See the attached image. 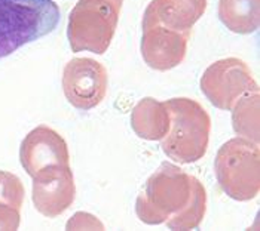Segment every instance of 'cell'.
<instances>
[{"mask_svg":"<svg viewBox=\"0 0 260 231\" xmlns=\"http://www.w3.org/2000/svg\"><path fill=\"white\" fill-rule=\"evenodd\" d=\"M207 192L198 178L168 162L146 181L136 213L147 225L167 224L170 230L198 228L205 216Z\"/></svg>","mask_w":260,"mask_h":231,"instance_id":"6da1fadb","label":"cell"},{"mask_svg":"<svg viewBox=\"0 0 260 231\" xmlns=\"http://www.w3.org/2000/svg\"><path fill=\"white\" fill-rule=\"evenodd\" d=\"M60 9L52 0H0V59L52 33Z\"/></svg>","mask_w":260,"mask_h":231,"instance_id":"7a4b0ae2","label":"cell"},{"mask_svg":"<svg viewBox=\"0 0 260 231\" xmlns=\"http://www.w3.org/2000/svg\"><path fill=\"white\" fill-rule=\"evenodd\" d=\"M170 111V129L160 139L162 151L179 163H193L202 159L210 141L211 119L200 102L190 98L165 101Z\"/></svg>","mask_w":260,"mask_h":231,"instance_id":"3957f363","label":"cell"},{"mask_svg":"<svg viewBox=\"0 0 260 231\" xmlns=\"http://www.w3.org/2000/svg\"><path fill=\"white\" fill-rule=\"evenodd\" d=\"M123 0H79L72 9L67 38L73 52L103 55L115 36Z\"/></svg>","mask_w":260,"mask_h":231,"instance_id":"277c9868","label":"cell"},{"mask_svg":"<svg viewBox=\"0 0 260 231\" xmlns=\"http://www.w3.org/2000/svg\"><path fill=\"white\" fill-rule=\"evenodd\" d=\"M214 172L219 185L231 199L247 202L260 190V154L256 142L247 138H232L216 156Z\"/></svg>","mask_w":260,"mask_h":231,"instance_id":"5b68a950","label":"cell"},{"mask_svg":"<svg viewBox=\"0 0 260 231\" xmlns=\"http://www.w3.org/2000/svg\"><path fill=\"white\" fill-rule=\"evenodd\" d=\"M201 91L220 110H232L241 96L259 92V85L248 65L238 58H224L213 62L201 77Z\"/></svg>","mask_w":260,"mask_h":231,"instance_id":"8992f818","label":"cell"},{"mask_svg":"<svg viewBox=\"0 0 260 231\" xmlns=\"http://www.w3.org/2000/svg\"><path fill=\"white\" fill-rule=\"evenodd\" d=\"M109 76L106 67L92 58L69 61L62 73V91L67 101L79 110H91L107 94Z\"/></svg>","mask_w":260,"mask_h":231,"instance_id":"52a82bcc","label":"cell"},{"mask_svg":"<svg viewBox=\"0 0 260 231\" xmlns=\"http://www.w3.org/2000/svg\"><path fill=\"white\" fill-rule=\"evenodd\" d=\"M33 178V203L48 218L60 216L76 197V185L70 165H55L38 172Z\"/></svg>","mask_w":260,"mask_h":231,"instance_id":"ba28073f","label":"cell"},{"mask_svg":"<svg viewBox=\"0 0 260 231\" xmlns=\"http://www.w3.org/2000/svg\"><path fill=\"white\" fill-rule=\"evenodd\" d=\"M192 33L168 30L156 24L143 25L141 57L144 62L158 71H168L180 65L187 52V42Z\"/></svg>","mask_w":260,"mask_h":231,"instance_id":"9c48e42d","label":"cell"},{"mask_svg":"<svg viewBox=\"0 0 260 231\" xmlns=\"http://www.w3.org/2000/svg\"><path fill=\"white\" fill-rule=\"evenodd\" d=\"M20 160L30 176L55 165H70L64 138L48 126H38L21 144Z\"/></svg>","mask_w":260,"mask_h":231,"instance_id":"30bf717a","label":"cell"},{"mask_svg":"<svg viewBox=\"0 0 260 231\" xmlns=\"http://www.w3.org/2000/svg\"><path fill=\"white\" fill-rule=\"evenodd\" d=\"M205 9L207 0H152L144 11L143 25L156 24L168 30L192 33Z\"/></svg>","mask_w":260,"mask_h":231,"instance_id":"8fae6325","label":"cell"},{"mask_svg":"<svg viewBox=\"0 0 260 231\" xmlns=\"http://www.w3.org/2000/svg\"><path fill=\"white\" fill-rule=\"evenodd\" d=\"M170 111L165 102L155 98H143L131 114V128L146 141H160L170 129Z\"/></svg>","mask_w":260,"mask_h":231,"instance_id":"7c38bea8","label":"cell"},{"mask_svg":"<svg viewBox=\"0 0 260 231\" xmlns=\"http://www.w3.org/2000/svg\"><path fill=\"white\" fill-rule=\"evenodd\" d=\"M219 18L234 33H254L260 24V0H220Z\"/></svg>","mask_w":260,"mask_h":231,"instance_id":"4fadbf2b","label":"cell"},{"mask_svg":"<svg viewBox=\"0 0 260 231\" xmlns=\"http://www.w3.org/2000/svg\"><path fill=\"white\" fill-rule=\"evenodd\" d=\"M24 202V187L18 176L0 171V230L20 227V209Z\"/></svg>","mask_w":260,"mask_h":231,"instance_id":"5bb4252c","label":"cell"},{"mask_svg":"<svg viewBox=\"0 0 260 231\" xmlns=\"http://www.w3.org/2000/svg\"><path fill=\"white\" fill-rule=\"evenodd\" d=\"M234 129L244 138L259 142V92L241 96L232 107Z\"/></svg>","mask_w":260,"mask_h":231,"instance_id":"9a60e30c","label":"cell"},{"mask_svg":"<svg viewBox=\"0 0 260 231\" xmlns=\"http://www.w3.org/2000/svg\"><path fill=\"white\" fill-rule=\"evenodd\" d=\"M92 230V228H99L103 230L104 225L101 224L100 221L89 215V213H83V212H78L69 222H67V230Z\"/></svg>","mask_w":260,"mask_h":231,"instance_id":"2e32d148","label":"cell"}]
</instances>
